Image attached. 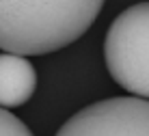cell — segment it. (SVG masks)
<instances>
[{
	"label": "cell",
	"instance_id": "3957f363",
	"mask_svg": "<svg viewBox=\"0 0 149 136\" xmlns=\"http://www.w3.org/2000/svg\"><path fill=\"white\" fill-rule=\"evenodd\" d=\"M56 136H149V99L110 97L71 114Z\"/></svg>",
	"mask_w": 149,
	"mask_h": 136
},
{
	"label": "cell",
	"instance_id": "5b68a950",
	"mask_svg": "<svg viewBox=\"0 0 149 136\" xmlns=\"http://www.w3.org/2000/svg\"><path fill=\"white\" fill-rule=\"evenodd\" d=\"M0 136H33V132L13 112L0 108Z\"/></svg>",
	"mask_w": 149,
	"mask_h": 136
},
{
	"label": "cell",
	"instance_id": "277c9868",
	"mask_svg": "<svg viewBox=\"0 0 149 136\" xmlns=\"http://www.w3.org/2000/svg\"><path fill=\"white\" fill-rule=\"evenodd\" d=\"M37 89V71L22 56L0 54V108L26 104Z\"/></svg>",
	"mask_w": 149,
	"mask_h": 136
},
{
	"label": "cell",
	"instance_id": "6da1fadb",
	"mask_svg": "<svg viewBox=\"0 0 149 136\" xmlns=\"http://www.w3.org/2000/svg\"><path fill=\"white\" fill-rule=\"evenodd\" d=\"M102 7L100 0L0 2V50L26 59L67 48L89 30Z\"/></svg>",
	"mask_w": 149,
	"mask_h": 136
},
{
	"label": "cell",
	"instance_id": "7a4b0ae2",
	"mask_svg": "<svg viewBox=\"0 0 149 136\" xmlns=\"http://www.w3.org/2000/svg\"><path fill=\"white\" fill-rule=\"evenodd\" d=\"M104 59L121 89L149 99V2L132 4L117 15L106 33Z\"/></svg>",
	"mask_w": 149,
	"mask_h": 136
}]
</instances>
